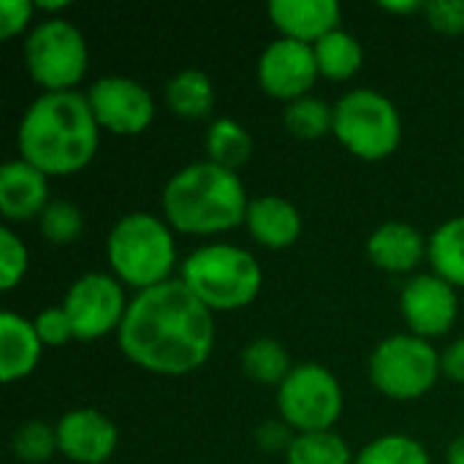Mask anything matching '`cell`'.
I'll return each instance as SVG.
<instances>
[{"label": "cell", "mask_w": 464, "mask_h": 464, "mask_svg": "<svg viewBox=\"0 0 464 464\" xmlns=\"http://www.w3.org/2000/svg\"><path fill=\"white\" fill-rule=\"evenodd\" d=\"M215 337V313L179 277H171L130 299L117 345L136 367L179 378L207 364Z\"/></svg>", "instance_id": "obj_1"}, {"label": "cell", "mask_w": 464, "mask_h": 464, "mask_svg": "<svg viewBox=\"0 0 464 464\" xmlns=\"http://www.w3.org/2000/svg\"><path fill=\"white\" fill-rule=\"evenodd\" d=\"M98 136L101 128L84 92H41L19 120L16 147L19 158L38 166L46 177H65L95 158Z\"/></svg>", "instance_id": "obj_2"}, {"label": "cell", "mask_w": 464, "mask_h": 464, "mask_svg": "<svg viewBox=\"0 0 464 464\" xmlns=\"http://www.w3.org/2000/svg\"><path fill=\"white\" fill-rule=\"evenodd\" d=\"M160 204L174 231L209 237L242 226L250 198L237 171L196 160L169 177Z\"/></svg>", "instance_id": "obj_3"}, {"label": "cell", "mask_w": 464, "mask_h": 464, "mask_svg": "<svg viewBox=\"0 0 464 464\" xmlns=\"http://www.w3.org/2000/svg\"><path fill=\"white\" fill-rule=\"evenodd\" d=\"M106 258L122 285L136 288V294L155 288L171 280L177 266L174 228L152 212H128L109 231Z\"/></svg>", "instance_id": "obj_4"}, {"label": "cell", "mask_w": 464, "mask_h": 464, "mask_svg": "<svg viewBox=\"0 0 464 464\" xmlns=\"http://www.w3.org/2000/svg\"><path fill=\"white\" fill-rule=\"evenodd\" d=\"M179 280L212 310L231 313L253 304L264 285L258 258L231 242H209L188 253Z\"/></svg>", "instance_id": "obj_5"}, {"label": "cell", "mask_w": 464, "mask_h": 464, "mask_svg": "<svg viewBox=\"0 0 464 464\" xmlns=\"http://www.w3.org/2000/svg\"><path fill=\"white\" fill-rule=\"evenodd\" d=\"M337 141L362 160H383L402 141V117L397 103L370 87H356L334 103Z\"/></svg>", "instance_id": "obj_6"}, {"label": "cell", "mask_w": 464, "mask_h": 464, "mask_svg": "<svg viewBox=\"0 0 464 464\" xmlns=\"http://www.w3.org/2000/svg\"><path fill=\"white\" fill-rule=\"evenodd\" d=\"M87 60L84 33L63 16H44L24 38L27 73L44 92L73 90L87 73Z\"/></svg>", "instance_id": "obj_7"}, {"label": "cell", "mask_w": 464, "mask_h": 464, "mask_svg": "<svg viewBox=\"0 0 464 464\" xmlns=\"http://www.w3.org/2000/svg\"><path fill=\"white\" fill-rule=\"evenodd\" d=\"M440 375V353L411 332L381 340L370 356V381L389 400H419L435 389Z\"/></svg>", "instance_id": "obj_8"}, {"label": "cell", "mask_w": 464, "mask_h": 464, "mask_svg": "<svg viewBox=\"0 0 464 464\" xmlns=\"http://www.w3.org/2000/svg\"><path fill=\"white\" fill-rule=\"evenodd\" d=\"M345 397L337 375L315 362L294 364L277 386L280 419L294 432H326L337 424Z\"/></svg>", "instance_id": "obj_9"}, {"label": "cell", "mask_w": 464, "mask_h": 464, "mask_svg": "<svg viewBox=\"0 0 464 464\" xmlns=\"http://www.w3.org/2000/svg\"><path fill=\"white\" fill-rule=\"evenodd\" d=\"M128 304L122 283L106 272H87L76 277L63 299L76 340H101L120 332Z\"/></svg>", "instance_id": "obj_10"}, {"label": "cell", "mask_w": 464, "mask_h": 464, "mask_svg": "<svg viewBox=\"0 0 464 464\" xmlns=\"http://www.w3.org/2000/svg\"><path fill=\"white\" fill-rule=\"evenodd\" d=\"M90 109L98 128H106L117 136H139L155 120L152 92L130 76H101L87 90Z\"/></svg>", "instance_id": "obj_11"}, {"label": "cell", "mask_w": 464, "mask_h": 464, "mask_svg": "<svg viewBox=\"0 0 464 464\" xmlns=\"http://www.w3.org/2000/svg\"><path fill=\"white\" fill-rule=\"evenodd\" d=\"M256 73L261 90L285 103L310 95V87L321 76L313 44H302L285 35H277L264 46Z\"/></svg>", "instance_id": "obj_12"}, {"label": "cell", "mask_w": 464, "mask_h": 464, "mask_svg": "<svg viewBox=\"0 0 464 464\" xmlns=\"http://www.w3.org/2000/svg\"><path fill=\"white\" fill-rule=\"evenodd\" d=\"M400 310L405 324L411 326V334L424 340L443 337L459 318L457 288L435 272L416 275L405 283L400 294Z\"/></svg>", "instance_id": "obj_13"}, {"label": "cell", "mask_w": 464, "mask_h": 464, "mask_svg": "<svg viewBox=\"0 0 464 464\" xmlns=\"http://www.w3.org/2000/svg\"><path fill=\"white\" fill-rule=\"evenodd\" d=\"M60 454L73 464H106L120 443L117 427L95 408H73L54 424Z\"/></svg>", "instance_id": "obj_14"}, {"label": "cell", "mask_w": 464, "mask_h": 464, "mask_svg": "<svg viewBox=\"0 0 464 464\" xmlns=\"http://www.w3.org/2000/svg\"><path fill=\"white\" fill-rule=\"evenodd\" d=\"M49 177L24 158L0 166V212L8 223L38 220L49 204Z\"/></svg>", "instance_id": "obj_15"}, {"label": "cell", "mask_w": 464, "mask_h": 464, "mask_svg": "<svg viewBox=\"0 0 464 464\" xmlns=\"http://www.w3.org/2000/svg\"><path fill=\"white\" fill-rule=\"evenodd\" d=\"M370 261L392 275L413 272L430 256V239L405 220L381 223L367 239Z\"/></svg>", "instance_id": "obj_16"}, {"label": "cell", "mask_w": 464, "mask_h": 464, "mask_svg": "<svg viewBox=\"0 0 464 464\" xmlns=\"http://www.w3.org/2000/svg\"><path fill=\"white\" fill-rule=\"evenodd\" d=\"M266 11L280 35L302 44H318L343 19L337 0H272Z\"/></svg>", "instance_id": "obj_17"}, {"label": "cell", "mask_w": 464, "mask_h": 464, "mask_svg": "<svg viewBox=\"0 0 464 464\" xmlns=\"http://www.w3.org/2000/svg\"><path fill=\"white\" fill-rule=\"evenodd\" d=\"M245 226L258 245H264L269 250H283V247L296 245V239L302 237V228H304V220L294 201L266 193V196L250 198Z\"/></svg>", "instance_id": "obj_18"}, {"label": "cell", "mask_w": 464, "mask_h": 464, "mask_svg": "<svg viewBox=\"0 0 464 464\" xmlns=\"http://www.w3.org/2000/svg\"><path fill=\"white\" fill-rule=\"evenodd\" d=\"M41 353H44V343L33 321L5 310L0 315V378L5 383L27 378L38 367Z\"/></svg>", "instance_id": "obj_19"}, {"label": "cell", "mask_w": 464, "mask_h": 464, "mask_svg": "<svg viewBox=\"0 0 464 464\" xmlns=\"http://www.w3.org/2000/svg\"><path fill=\"white\" fill-rule=\"evenodd\" d=\"M215 84L201 68H182L166 82V103L185 120H204L215 109Z\"/></svg>", "instance_id": "obj_20"}, {"label": "cell", "mask_w": 464, "mask_h": 464, "mask_svg": "<svg viewBox=\"0 0 464 464\" xmlns=\"http://www.w3.org/2000/svg\"><path fill=\"white\" fill-rule=\"evenodd\" d=\"M204 147H207V160L237 171L253 155V136L242 122L231 117H218L207 128Z\"/></svg>", "instance_id": "obj_21"}, {"label": "cell", "mask_w": 464, "mask_h": 464, "mask_svg": "<svg viewBox=\"0 0 464 464\" xmlns=\"http://www.w3.org/2000/svg\"><path fill=\"white\" fill-rule=\"evenodd\" d=\"M430 264L438 277L464 288V215H457L435 228L430 237Z\"/></svg>", "instance_id": "obj_22"}, {"label": "cell", "mask_w": 464, "mask_h": 464, "mask_svg": "<svg viewBox=\"0 0 464 464\" xmlns=\"http://www.w3.org/2000/svg\"><path fill=\"white\" fill-rule=\"evenodd\" d=\"M313 49H315V60H318L321 76L334 79V82L351 79L353 73H359V68L364 63L362 41L353 33L343 30V27H337L329 35H324L318 44H313Z\"/></svg>", "instance_id": "obj_23"}, {"label": "cell", "mask_w": 464, "mask_h": 464, "mask_svg": "<svg viewBox=\"0 0 464 464\" xmlns=\"http://www.w3.org/2000/svg\"><path fill=\"white\" fill-rule=\"evenodd\" d=\"M242 370L250 381L266 383V386H280L288 372L294 370L291 356L285 345L275 337H256L242 348Z\"/></svg>", "instance_id": "obj_24"}, {"label": "cell", "mask_w": 464, "mask_h": 464, "mask_svg": "<svg viewBox=\"0 0 464 464\" xmlns=\"http://www.w3.org/2000/svg\"><path fill=\"white\" fill-rule=\"evenodd\" d=\"M285 464H356V454L334 430L296 432L285 451Z\"/></svg>", "instance_id": "obj_25"}, {"label": "cell", "mask_w": 464, "mask_h": 464, "mask_svg": "<svg viewBox=\"0 0 464 464\" xmlns=\"http://www.w3.org/2000/svg\"><path fill=\"white\" fill-rule=\"evenodd\" d=\"M283 125L291 136L315 141L332 133L334 128V106L315 95H302L296 101H288L283 109Z\"/></svg>", "instance_id": "obj_26"}, {"label": "cell", "mask_w": 464, "mask_h": 464, "mask_svg": "<svg viewBox=\"0 0 464 464\" xmlns=\"http://www.w3.org/2000/svg\"><path fill=\"white\" fill-rule=\"evenodd\" d=\"M356 464H430V454L416 438L392 432L370 440L356 454Z\"/></svg>", "instance_id": "obj_27"}, {"label": "cell", "mask_w": 464, "mask_h": 464, "mask_svg": "<svg viewBox=\"0 0 464 464\" xmlns=\"http://www.w3.org/2000/svg\"><path fill=\"white\" fill-rule=\"evenodd\" d=\"M11 451L19 462L46 464L54 454H60L57 430L46 421H24L11 435Z\"/></svg>", "instance_id": "obj_28"}, {"label": "cell", "mask_w": 464, "mask_h": 464, "mask_svg": "<svg viewBox=\"0 0 464 464\" xmlns=\"http://www.w3.org/2000/svg\"><path fill=\"white\" fill-rule=\"evenodd\" d=\"M38 228L52 245H73L84 231V215L73 201L52 198L38 218Z\"/></svg>", "instance_id": "obj_29"}, {"label": "cell", "mask_w": 464, "mask_h": 464, "mask_svg": "<svg viewBox=\"0 0 464 464\" xmlns=\"http://www.w3.org/2000/svg\"><path fill=\"white\" fill-rule=\"evenodd\" d=\"M30 266V253L27 245L14 234L11 226L0 228V288L11 291L22 283Z\"/></svg>", "instance_id": "obj_30"}, {"label": "cell", "mask_w": 464, "mask_h": 464, "mask_svg": "<svg viewBox=\"0 0 464 464\" xmlns=\"http://www.w3.org/2000/svg\"><path fill=\"white\" fill-rule=\"evenodd\" d=\"M33 326H35L41 343L49 345V348H57V345H65L68 340H76L73 324H71V318H68V313H65L63 304H60V307H46V310H41V313L33 318Z\"/></svg>", "instance_id": "obj_31"}, {"label": "cell", "mask_w": 464, "mask_h": 464, "mask_svg": "<svg viewBox=\"0 0 464 464\" xmlns=\"http://www.w3.org/2000/svg\"><path fill=\"white\" fill-rule=\"evenodd\" d=\"M424 16L432 30H440L446 35L464 33V0H427Z\"/></svg>", "instance_id": "obj_32"}, {"label": "cell", "mask_w": 464, "mask_h": 464, "mask_svg": "<svg viewBox=\"0 0 464 464\" xmlns=\"http://www.w3.org/2000/svg\"><path fill=\"white\" fill-rule=\"evenodd\" d=\"M35 11L38 8L33 0H0V38H14L22 33Z\"/></svg>", "instance_id": "obj_33"}, {"label": "cell", "mask_w": 464, "mask_h": 464, "mask_svg": "<svg viewBox=\"0 0 464 464\" xmlns=\"http://www.w3.org/2000/svg\"><path fill=\"white\" fill-rule=\"evenodd\" d=\"M296 432L285 424V421H264L258 430H256V446L269 451V454H277V451H288L291 443H294Z\"/></svg>", "instance_id": "obj_34"}, {"label": "cell", "mask_w": 464, "mask_h": 464, "mask_svg": "<svg viewBox=\"0 0 464 464\" xmlns=\"http://www.w3.org/2000/svg\"><path fill=\"white\" fill-rule=\"evenodd\" d=\"M440 367H443V375L464 383V337L454 340L443 353H440Z\"/></svg>", "instance_id": "obj_35"}, {"label": "cell", "mask_w": 464, "mask_h": 464, "mask_svg": "<svg viewBox=\"0 0 464 464\" xmlns=\"http://www.w3.org/2000/svg\"><path fill=\"white\" fill-rule=\"evenodd\" d=\"M381 8L392 14H416V11H424V3L421 0H383Z\"/></svg>", "instance_id": "obj_36"}, {"label": "cell", "mask_w": 464, "mask_h": 464, "mask_svg": "<svg viewBox=\"0 0 464 464\" xmlns=\"http://www.w3.org/2000/svg\"><path fill=\"white\" fill-rule=\"evenodd\" d=\"M446 464H464V435L454 438L446 451Z\"/></svg>", "instance_id": "obj_37"}, {"label": "cell", "mask_w": 464, "mask_h": 464, "mask_svg": "<svg viewBox=\"0 0 464 464\" xmlns=\"http://www.w3.org/2000/svg\"><path fill=\"white\" fill-rule=\"evenodd\" d=\"M35 8L44 14H57V11L68 8V0H41V3H35Z\"/></svg>", "instance_id": "obj_38"}]
</instances>
